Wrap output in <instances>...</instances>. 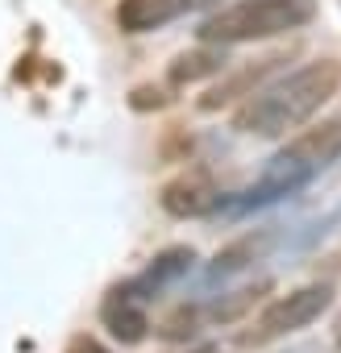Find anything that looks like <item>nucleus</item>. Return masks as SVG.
<instances>
[{
    "label": "nucleus",
    "mask_w": 341,
    "mask_h": 353,
    "mask_svg": "<svg viewBox=\"0 0 341 353\" xmlns=\"http://www.w3.org/2000/svg\"><path fill=\"white\" fill-rule=\"evenodd\" d=\"M341 92V63L337 59H316L295 67L291 75L258 88L242 108L233 112V129L250 137H283L312 121L333 96Z\"/></svg>",
    "instance_id": "nucleus-1"
},
{
    "label": "nucleus",
    "mask_w": 341,
    "mask_h": 353,
    "mask_svg": "<svg viewBox=\"0 0 341 353\" xmlns=\"http://www.w3.org/2000/svg\"><path fill=\"white\" fill-rule=\"evenodd\" d=\"M316 17V0H237V5L217 9L196 30L208 46H242L262 42L279 34H295Z\"/></svg>",
    "instance_id": "nucleus-2"
},
{
    "label": "nucleus",
    "mask_w": 341,
    "mask_h": 353,
    "mask_svg": "<svg viewBox=\"0 0 341 353\" xmlns=\"http://www.w3.org/2000/svg\"><path fill=\"white\" fill-rule=\"evenodd\" d=\"M329 303H333V287H329V283L295 287V291L271 299V303L258 312L254 328L242 332L237 341H242V345H266V341H279V336H287V332H300V328H308L312 320H320V312H329Z\"/></svg>",
    "instance_id": "nucleus-3"
},
{
    "label": "nucleus",
    "mask_w": 341,
    "mask_h": 353,
    "mask_svg": "<svg viewBox=\"0 0 341 353\" xmlns=\"http://www.w3.org/2000/svg\"><path fill=\"white\" fill-rule=\"evenodd\" d=\"M337 158H341V117H337V121H324V125H316V129L295 133V137L275 154V162H283V166L308 174V179H316V174H320L329 162H337Z\"/></svg>",
    "instance_id": "nucleus-4"
},
{
    "label": "nucleus",
    "mask_w": 341,
    "mask_h": 353,
    "mask_svg": "<svg viewBox=\"0 0 341 353\" xmlns=\"http://www.w3.org/2000/svg\"><path fill=\"white\" fill-rule=\"evenodd\" d=\"M158 204L170 216H204V212H217L221 188L213 183L208 170H184V174H175V179L162 188Z\"/></svg>",
    "instance_id": "nucleus-5"
},
{
    "label": "nucleus",
    "mask_w": 341,
    "mask_h": 353,
    "mask_svg": "<svg viewBox=\"0 0 341 353\" xmlns=\"http://www.w3.org/2000/svg\"><path fill=\"white\" fill-rule=\"evenodd\" d=\"M279 63H283V54H271V59L246 63V67H242V71H233L229 79H221L217 88H208V92L200 96V108H204V112H217V108H225V104H233V100H242V96L250 100V96L258 92V83H262Z\"/></svg>",
    "instance_id": "nucleus-6"
},
{
    "label": "nucleus",
    "mask_w": 341,
    "mask_h": 353,
    "mask_svg": "<svg viewBox=\"0 0 341 353\" xmlns=\"http://www.w3.org/2000/svg\"><path fill=\"white\" fill-rule=\"evenodd\" d=\"M196 0H121L117 5V26L125 34H150V30H162L166 21L184 17Z\"/></svg>",
    "instance_id": "nucleus-7"
},
{
    "label": "nucleus",
    "mask_w": 341,
    "mask_h": 353,
    "mask_svg": "<svg viewBox=\"0 0 341 353\" xmlns=\"http://www.w3.org/2000/svg\"><path fill=\"white\" fill-rule=\"evenodd\" d=\"M100 320H104V328L121 341V345H137L146 332H150V320H146V312H142V303L125 291V287H117L108 299H104V307H100Z\"/></svg>",
    "instance_id": "nucleus-8"
},
{
    "label": "nucleus",
    "mask_w": 341,
    "mask_h": 353,
    "mask_svg": "<svg viewBox=\"0 0 341 353\" xmlns=\"http://www.w3.org/2000/svg\"><path fill=\"white\" fill-rule=\"evenodd\" d=\"M192 262H196V254L188 250V245H175V250H162L150 266H146V274H137L125 291L133 295V299H142V295H154V291H162V287H170L175 279H184L188 270H192Z\"/></svg>",
    "instance_id": "nucleus-9"
},
{
    "label": "nucleus",
    "mask_w": 341,
    "mask_h": 353,
    "mask_svg": "<svg viewBox=\"0 0 341 353\" xmlns=\"http://www.w3.org/2000/svg\"><path fill=\"white\" fill-rule=\"evenodd\" d=\"M225 46H196V50H184L175 63H170V71H166V79H170V88H188V83H200V79H208V75H221L225 71Z\"/></svg>",
    "instance_id": "nucleus-10"
},
{
    "label": "nucleus",
    "mask_w": 341,
    "mask_h": 353,
    "mask_svg": "<svg viewBox=\"0 0 341 353\" xmlns=\"http://www.w3.org/2000/svg\"><path fill=\"white\" fill-rule=\"evenodd\" d=\"M266 233H258V237H242V241H233L229 250H221L217 254V262H213V270H208V279H229L233 270H242L246 262H254L262 250H266Z\"/></svg>",
    "instance_id": "nucleus-11"
},
{
    "label": "nucleus",
    "mask_w": 341,
    "mask_h": 353,
    "mask_svg": "<svg viewBox=\"0 0 341 353\" xmlns=\"http://www.w3.org/2000/svg\"><path fill=\"white\" fill-rule=\"evenodd\" d=\"M266 291H271V283H258V287L233 291V295H229V299H221L208 316H213V320H237V316H242L246 307H254V303H258V295H266Z\"/></svg>",
    "instance_id": "nucleus-12"
},
{
    "label": "nucleus",
    "mask_w": 341,
    "mask_h": 353,
    "mask_svg": "<svg viewBox=\"0 0 341 353\" xmlns=\"http://www.w3.org/2000/svg\"><path fill=\"white\" fill-rule=\"evenodd\" d=\"M196 328H200V307H179L175 316L162 324V336H166V341H184V336H192Z\"/></svg>",
    "instance_id": "nucleus-13"
},
{
    "label": "nucleus",
    "mask_w": 341,
    "mask_h": 353,
    "mask_svg": "<svg viewBox=\"0 0 341 353\" xmlns=\"http://www.w3.org/2000/svg\"><path fill=\"white\" fill-rule=\"evenodd\" d=\"M162 100H166V96H162V92H158V88H137V92H133V100H129V104H133V108H137V112H142V108H162Z\"/></svg>",
    "instance_id": "nucleus-14"
},
{
    "label": "nucleus",
    "mask_w": 341,
    "mask_h": 353,
    "mask_svg": "<svg viewBox=\"0 0 341 353\" xmlns=\"http://www.w3.org/2000/svg\"><path fill=\"white\" fill-rule=\"evenodd\" d=\"M67 353H108L100 341H92V336H75L71 345H67Z\"/></svg>",
    "instance_id": "nucleus-15"
},
{
    "label": "nucleus",
    "mask_w": 341,
    "mask_h": 353,
    "mask_svg": "<svg viewBox=\"0 0 341 353\" xmlns=\"http://www.w3.org/2000/svg\"><path fill=\"white\" fill-rule=\"evenodd\" d=\"M196 353H225V349H221V345H200Z\"/></svg>",
    "instance_id": "nucleus-16"
},
{
    "label": "nucleus",
    "mask_w": 341,
    "mask_h": 353,
    "mask_svg": "<svg viewBox=\"0 0 341 353\" xmlns=\"http://www.w3.org/2000/svg\"><path fill=\"white\" fill-rule=\"evenodd\" d=\"M337 345H341V316H337Z\"/></svg>",
    "instance_id": "nucleus-17"
}]
</instances>
